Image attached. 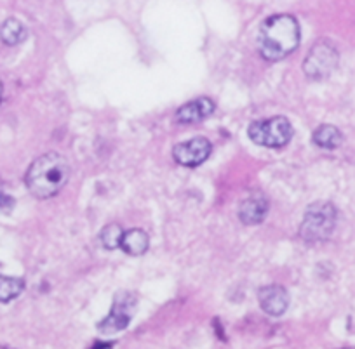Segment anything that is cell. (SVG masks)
Wrapping results in <instances>:
<instances>
[{"instance_id": "1", "label": "cell", "mask_w": 355, "mask_h": 349, "mask_svg": "<svg viewBox=\"0 0 355 349\" xmlns=\"http://www.w3.org/2000/svg\"><path fill=\"white\" fill-rule=\"evenodd\" d=\"M300 46V25L295 16L277 15L263 21L258 33L259 54L266 61H281Z\"/></svg>"}, {"instance_id": "2", "label": "cell", "mask_w": 355, "mask_h": 349, "mask_svg": "<svg viewBox=\"0 0 355 349\" xmlns=\"http://www.w3.org/2000/svg\"><path fill=\"white\" fill-rule=\"evenodd\" d=\"M70 167L60 153H46L39 156L26 170L25 183L35 198H51L60 193L68 183Z\"/></svg>"}, {"instance_id": "3", "label": "cell", "mask_w": 355, "mask_h": 349, "mask_svg": "<svg viewBox=\"0 0 355 349\" xmlns=\"http://www.w3.org/2000/svg\"><path fill=\"white\" fill-rule=\"evenodd\" d=\"M336 226V208L329 202H315L303 215L300 235L305 242H326Z\"/></svg>"}, {"instance_id": "4", "label": "cell", "mask_w": 355, "mask_h": 349, "mask_svg": "<svg viewBox=\"0 0 355 349\" xmlns=\"http://www.w3.org/2000/svg\"><path fill=\"white\" fill-rule=\"evenodd\" d=\"M252 143L265 148H282L293 138V125L286 116H274L268 120L252 122L248 129Z\"/></svg>"}, {"instance_id": "5", "label": "cell", "mask_w": 355, "mask_h": 349, "mask_svg": "<svg viewBox=\"0 0 355 349\" xmlns=\"http://www.w3.org/2000/svg\"><path fill=\"white\" fill-rule=\"evenodd\" d=\"M338 66V51L333 44L326 40H319L315 46L306 54V60L303 63V71L312 80H322L329 77Z\"/></svg>"}, {"instance_id": "6", "label": "cell", "mask_w": 355, "mask_h": 349, "mask_svg": "<svg viewBox=\"0 0 355 349\" xmlns=\"http://www.w3.org/2000/svg\"><path fill=\"white\" fill-rule=\"evenodd\" d=\"M136 304H138V301H136L132 294L119 292L115 296L114 306H112L108 316L103 318L100 325H98L100 332H103V334H115V332L124 330L129 325V321H131L132 314H135Z\"/></svg>"}, {"instance_id": "7", "label": "cell", "mask_w": 355, "mask_h": 349, "mask_svg": "<svg viewBox=\"0 0 355 349\" xmlns=\"http://www.w3.org/2000/svg\"><path fill=\"white\" fill-rule=\"evenodd\" d=\"M211 152H213V146H211L209 139L193 138L174 146L173 156L180 165L197 167L209 159Z\"/></svg>"}, {"instance_id": "8", "label": "cell", "mask_w": 355, "mask_h": 349, "mask_svg": "<svg viewBox=\"0 0 355 349\" xmlns=\"http://www.w3.org/2000/svg\"><path fill=\"white\" fill-rule=\"evenodd\" d=\"M266 214H268V198L259 191L248 195L239 207V217L248 226L259 224Z\"/></svg>"}, {"instance_id": "9", "label": "cell", "mask_w": 355, "mask_h": 349, "mask_svg": "<svg viewBox=\"0 0 355 349\" xmlns=\"http://www.w3.org/2000/svg\"><path fill=\"white\" fill-rule=\"evenodd\" d=\"M258 299L261 310L270 316H281L289 306V296L284 287L281 285L263 287L258 294Z\"/></svg>"}, {"instance_id": "10", "label": "cell", "mask_w": 355, "mask_h": 349, "mask_svg": "<svg viewBox=\"0 0 355 349\" xmlns=\"http://www.w3.org/2000/svg\"><path fill=\"white\" fill-rule=\"evenodd\" d=\"M214 111V102L209 98H199L193 101L187 102L182 108L176 111L178 122L182 124H197V122L204 120L211 113Z\"/></svg>"}, {"instance_id": "11", "label": "cell", "mask_w": 355, "mask_h": 349, "mask_svg": "<svg viewBox=\"0 0 355 349\" xmlns=\"http://www.w3.org/2000/svg\"><path fill=\"white\" fill-rule=\"evenodd\" d=\"M121 247L129 256H143L148 251L150 238L143 229H129L122 237Z\"/></svg>"}, {"instance_id": "12", "label": "cell", "mask_w": 355, "mask_h": 349, "mask_svg": "<svg viewBox=\"0 0 355 349\" xmlns=\"http://www.w3.org/2000/svg\"><path fill=\"white\" fill-rule=\"evenodd\" d=\"M312 139L317 146H320V148L334 150V148H338L341 143H343V134H341V132L338 131L334 125L324 124V125H320V127L315 129Z\"/></svg>"}, {"instance_id": "13", "label": "cell", "mask_w": 355, "mask_h": 349, "mask_svg": "<svg viewBox=\"0 0 355 349\" xmlns=\"http://www.w3.org/2000/svg\"><path fill=\"white\" fill-rule=\"evenodd\" d=\"M0 39L8 46H18L26 39V28L16 18H9L0 26Z\"/></svg>"}, {"instance_id": "14", "label": "cell", "mask_w": 355, "mask_h": 349, "mask_svg": "<svg viewBox=\"0 0 355 349\" xmlns=\"http://www.w3.org/2000/svg\"><path fill=\"white\" fill-rule=\"evenodd\" d=\"M23 290H25V282L21 278L0 275V303H9L16 299L21 296Z\"/></svg>"}, {"instance_id": "15", "label": "cell", "mask_w": 355, "mask_h": 349, "mask_svg": "<svg viewBox=\"0 0 355 349\" xmlns=\"http://www.w3.org/2000/svg\"><path fill=\"white\" fill-rule=\"evenodd\" d=\"M122 237H124V229L117 222H114V224L105 226L103 231L100 233V242L107 251H115L121 247Z\"/></svg>"}, {"instance_id": "16", "label": "cell", "mask_w": 355, "mask_h": 349, "mask_svg": "<svg viewBox=\"0 0 355 349\" xmlns=\"http://www.w3.org/2000/svg\"><path fill=\"white\" fill-rule=\"evenodd\" d=\"M12 198L9 195L4 193V188H2V183H0V211H9L12 208Z\"/></svg>"}, {"instance_id": "17", "label": "cell", "mask_w": 355, "mask_h": 349, "mask_svg": "<svg viewBox=\"0 0 355 349\" xmlns=\"http://www.w3.org/2000/svg\"><path fill=\"white\" fill-rule=\"evenodd\" d=\"M112 346H114V344H112V342H98V344L93 346V348H91V349H110Z\"/></svg>"}, {"instance_id": "18", "label": "cell", "mask_w": 355, "mask_h": 349, "mask_svg": "<svg viewBox=\"0 0 355 349\" xmlns=\"http://www.w3.org/2000/svg\"><path fill=\"white\" fill-rule=\"evenodd\" d=\"M0 98H2V82H0Z\"/></svg>"}]
</instances>
